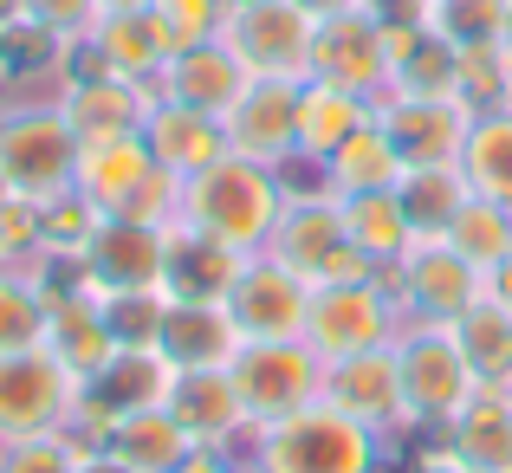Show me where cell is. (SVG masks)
Returning a JSON list of instances; mask_svg holds the SVG:
<instances>
[{"mask_svg": "<svg viewBox=\"0 0 512 473\" xmlns=\"http://www.w3.org/2000/svg\"><path fill=\"white\" fill-rule=\"evenodd\" d=\"M286 201L292 195H286V182H279V169L227 150V156H214L201 175L182 182V214H175V227H188V234L240 253V260H253V253L273 247Z\"/></svg>", "mask_w": 512, "mask_h": 473, "instance_id": "obj_1", "label": "cell"}, {"mask_svg": "<svg viewBox=\"0 0 512 473\" xmlns=\"http://www.w3.org/2000/svg\"><path fill=\"white\" fill-rule=\"evenodd\" d=\"M376 467H383V435H370L331 402H312L286 422L253 428L247 454H240V473H376Z\"/></svg>", "mask_w": 512, "mask_h": 473, "instance_id": "obj_2", "label": "cell"}, {"mask_svg": "<svg viewBox=\"0 0 512 473\" xmlns=\"http://www.w3.org/2000/svg\"><path fill=\"white\" fill-rule=\"evenodd\" d=\"M0 175H7V195L39 208L72 195L78 130L65 124L59 104H0Z\"/></svg>", "mask_w": 512, "mask_h": 473, "instance_id": "obj_3", "label": "cell"}, {"mask_svg": "<svg viewBox=\"0 0 512 473\" xmlns=\"http://www.w3.org/2000/svg\"><path fill=\"white\" fill-rule=\"evenodd\" d=\"M227 383H234L247 422L266 428V422H286V415L325 402V357L305 337H247L227 357Z\"/></svg>", "mask_w": 512, "mask_h": 473, "instance_id": "obj_4", "label": "cell"}, {"mask_svg": "<svg viewBox=\"0 0 512 473\" xmlns=\"http://www.w3.org/2000/svg\"><path fill=\"white\" fill-rule=\"evenodd\" d=\"M78 409H85V376L52 344L0 357V448L33 435H65L78 428Z\"/></svg>", "mask_w": 512, "mask_h": 473, "instance_id": "obj_5", "label": "cell"}, {"mask_svg": "<svg viewBox=\"0 0 512 473\" xmlns=\"http://www.w3.org/2000/svg\"><path fill=\"white\" fill-rule=\"evenodd\" d=\"M396 370H402V402H409V428H448L467 402L480 396L474 370H467L461 344L448 324H402L396 337Z\"/></svg>", "mask_w": 512, "mask_h": 473, "instance_id": "obj_6", "label": "cell"}, {"mask_svg": "<svg viewBox=\"0 0 512 473\" xmlns=\"http://www.w3.org/2000/svg\"><path fill=\"white\" fill-rule=\"evenodd\" d=\"M273 260H286L292 273L318 286H357V279H383L357 247L344 240V221H338V195L318 188V195H292L286 214H279V234H273Z\"/></svg>", "mask_w": 512, "mask_h": 473, "instance_id": "obj_7", "label": "cell"}, {"mask_svg": "<svg viewBox=\"0 0 512 473\" xmlns=\"http://www.w3.org/2000/svg\"><path fill=\"white\" fill-rule=\"evenodd\" d=\"M402 305L389 292V279H357V286H318L312 318H305V344L325 363L363 357V350H389L402 337Z\"/></svg>", "mask_w": 512, "mask_h": 473, "instance_id": "obj_8", "label": "cell"}, {"mask_svg": "<svg viewBox=\"0 0 512 473\" xmlns=\"http://www.w3.org/2000/svg\"><path fill=\"white\" fill-rule=\"evenodd\" d=\"M221 39L234 46V59L247 65L253 78H292V85L312 78L318 20L299 7V0H234Z\"/></svg>", "mask_w": 512, "mask_h": 473, "instance_id": "obj_9", "label": "cell"}, {"mask_svg": "<svg viewBox=\"0 0 512 473\" xmlns=\"http://www.w3.org/2000/svg\"><path fill=\"white\" fill-rule=\"evenodd\" d=\"M175 376H182V363H175L163 344H117V357L104 363L98 376H85V409H78L72 435L104 441L111 422H124V415H137V409H163Z\"/></svg>", "mask_w": 512, "mask_h": 473, "instance_id": "obj_10", "label": "cell"}, {"mask_svg": "<svg viewBox=\"0 0 512 473\" xmlns=\"http://www.w3.org/2000/svg\"><path fill=\"white\" fill-rule=\"evenodd\" d=\"M383 279L409 324H454L474 299H487V273H474L448 240H415Z\"/></svg>", "mask_w": 512, "mask_h": 473, "instance_id": "obj_11", "label": "cell"}, {"mask_svg": "<svg viewBox=\"0 0 512 473\" xmlns=\"http://www.w3.org/2000/svg\"><path fill=\"white\" fill-rule=\"evenodd\" d=\"M227 318H234L240 337H305V318H312V279L292 273L273 253H253L240 266V279L227 286Z\"/></svg>", "mask_w": 512, "mask_h": 473, "instance_id": "obj_12", "label": "cell"}, {"mask_svg": "<svg viewBox=\"0 0 512 473\" xmlns=\"http://www.w3.org/2000/svg\"><path fill=\"white\" fill-rule=\"evenodd\" d=\"M376 124L389 130L402 169H461L467 130H474V111L461 98H376Z\"/></svg>", "mask_w": 512, "mask_h": 473, "instance_id": "obj_13", "label": "cell"}, {"mask_svg": "<svg viewBox=\"0 0 512 473\" xmlns=\"http://www.w3.org/2000/svg\"><path fill=\"white\" fill-rule=\"evenodd\" d=\"M98 299L111 292H163V266H169V234L163 227H143V221H124V214H104L91 227V240L78 247Z\"/></svg>", "mask_w": 512, "mask_h": 473, "instance_id": "obj_14", "label": "cell"}, {"mask_svg": "<svg viewBox=\"0 0 512 473\" xmlns=\"http://www.w3.org/2000/svg\"><path fill=\"white\" fill-rule=\"evenodd\" d=\"M312 78L325 85H344L357 98H389V78H396V59H389V33L370 20V13H338V20H318L312 39Z\"/></svg>", "mask_w": 512, "mask_h": 473, "instance_id": "obj_15", "label": "cell"}, {"mask_svg": "<svg viewBox=\"0 0 512 473\" xmlns=\"http://www.w3.org/2000/svg\"><path fill=\"white\" fill-rule=\"evenodd\" d=\"M325 402L344 409L350 422H363L370 435H383V441L409 435V402H402L396 344L389 350H363V357H344V363H325Z\"/></svg>", "mask_w": 512, "mask_h": 473, "instance_id": "obj_16", "label": "cell"}, {"mask_svg": "<svg viewBox=\"0 0 512 473\" xmlns=\"http://www.w3.org/2000/svg\"><path fill=\"white\" fill-rule=\"evenodd\" d=\"M227 130V150L266 162V169H286L299 156V85L292 78H253L240 91V104L221 117Z\"/></svg>", "mask_w": 512, "mask_h": 473, "instance_id": "obj_17", "label": "cell"}, {"mask_svg": "<svg viewBox=\"0 0 512 473\" xmlns=\"http://www.w3.org/2000/svg\"><path fill=\"white\" fill-rule=\"evenodd\" d=\"M169 415L188 428V441H195L201 454H227V461H240L247 441H253V422H247V409H240L227 370H182L175 389H169Z\"/></svg>", "mask_w": 512, "mask_h": 473, "instance_id": "obj_18", "label": "cell"}, {"mask_svg": "<svg viewBox=\"0 0 512 473\" xmlns=\"http://www.w3.org/2000/svg\"><path fill=\"white\" fill-rule=\"evenodd\" d=\"M150 104H156V85H130V78H111L98 65L65 72V91H59V111L78 130V143H111V137L143 130Z\"/></svg>", "mask_w": 512, "mask_h": 473, "instance_id": "obj_19", "label": "cell"}, {"mask_svg": "<svg viewBox=\"0 0 512 473\" xmlns=\"http://www.w3.org/2000/svg\"><path fill=\"white\" fill-rule=\"evenodd\" d=\"M247 85H253V72L234 59V46H227V39H208V46H188L163 65L156 98H175V104H195V111H208V117H227Z\"/></svg>", "mask_w": 512, "mask_h": 473, "instance_id": "obj_20", "label": "cell"}, {"mask_svg": "<svg viewBox=\"0 0 512 473\" xmlns=\"http://www.w3.org/2000/svg\"><path fill=\"white\" fill-rule=\"evenodd\" d=\"M143 143H150L156 169L182 175V182H188V175H201L214 156H227L221 117L195 111V104H175V98H156L150 104V117H143Z\"/></svg>", "mask_w": 512, "mask_h": 473, "instance_id": "obj_21", "label": "cell"}, {"mask_svg": "<svg viewBox=\"0 0 512 473\" xmlns=\"http://www.w3.org/2000/svg\"><path fill=\"white\" fill-rule=\"evenodd\" d=\"M72 52L111 78H130V85H156L163 78V46H156L150 13H98L85 26V39H72Z\"/></svg>", "mask_w": 512, "mask_h": 473, "instance_id": "obj_22", "label": "cell"}, {"mask_svg": "<svg viewBox=\"0 0 512 473\" xmlns=\"http://www.w3.org/2000/svg\"><path fill=\"white\" fill-rule=\"evenodd\" d=\"M156 169L150 143H143V130H130V137H111V143H78V175L72 188L91 201L98 214H117L130 195H137V182Z\"/></svg>", "mask_w": 512, "mask_h": 473, "instance_id": "obj_23", "label": "cell"}, {"mask_svg": "<svg viewBox=\"0 0 512 473\" xmlns=\"http://www.w3.org/2000/svg\"><path fill=\"white\" fill-rule=\"evenodd\" d=\"M240 253L214 247V240L188 234V227H169V266H163V299L175 305H221L227 286L240 279Z\"/></svg>", "mask_w": 512, "mask_h": 473, "instance_id": "obj_24", "label": "cell"}, {"mask_svg": "<svg viewBox=\"0 0 512 473\" xmlns=\"http://www.w3.org/2000/svg\"><path fill=\"white\" fill-rule=\"evenodd\" d=\"M441 448L474 473H512V396L480 389V396L441 428Z\"/></svg>", "mask_w": 512, "mask_h": 473, "instance_id": "obj_25", "label": "cell"}, {"mask_svg": "<svg viewBox=\"0 0 512 473\" xmlns=\"http://www.w3.org/2000/svg\"><path fill=\"white\" fill-rule=\"evenodd\" d=\"M338 221H344V240L363 253V260L376 266V273H389V266L402 260V253L415 247V227L409 214H402L396 188H370V195H338Z\"/></svg>", "mask_w": 512, "mask_h": 473, "instance_id": "obj_26", "label": "cell"}, {"mask_svg": "<svg viewBox=\"0 0 512 473\" xmlns=\"http://www.w3.org/2000/svg\"><path fill=\"white\" fill-rule=\"evenodd\" d=\"M448 331H454V344H461L474 383L493 389V396H512V305H500L487 292V299H474Z\"/></svg>", "mask_w": 512, "mask_h": 473, "instance_id": "obj_27", "label": "cell"}, {"mask_svg": "<svg viewBox=\"0 0 512 473\" xmlns=\"http://www.w3.org/2000/svg\"><path fill=\"white\" fill-rule=\"evenodd\" d=\"M370 111H376V104L357 98V91L325 85V78H305V85H299V162L325 169L331 150H338L350 130L370 124Z\"/></svg>", "mask_w": 512, "mask_h": 473, "instance_id": "obj_28", "label": "cell"}, {"mask_svg": "<svg viewBox=\"0 0 512 473\" xmlns=\"http://www.w3.org/2000/svg\"><path fill=\"white\" fill-rule=\"evenodd\" d=\"M402 175H409V169H402L389 130L376 124V111H370V124H357L338 150H331V162L318 169V182H325L331 195H370V188H396Z\"/></svg>", "mask_w": 512, "mask_h": 473, "instance_id": "obj_29", "label": "cell"}, {"mask_svg": "<svg viewBox=\"0 0 512 473\" xmlns=\"http://www.w3.org/2000/svg\"><path fill=\"white\" fill-rule=\"evenodd\" d=\"M98 448H111L117 461H130L137 473H175L188 454H201L195 441H188V428L169 415V402L163 409H137V415H124V422H111Z\"/></svg>", "mask_w": 512, "mask_h": 473, "instance_id": "obj_30", "label": "cell"}, {"mask_svg": "<svg viewBox=\"0 0 512 473\" xmlns=\"http://www.w3.org/2000/svg\"><path fill=\"white\" fill-rule=\"evenodd\" d=\"M247 344L227 318V305H175L163 312V350L182 370H227V357Z\"/></svg>", "mask_w": 512, "mask_h": 473, "instance_id": "obj_31", "label": "cell"}, {"mask_svg": "<svg viewBox=\"0 0 512 473\" xmlns=\"http://www.w3.org/2000/svg\"><path fill=\"white\" fill-rule=\"evenodd\" d=\"M46 312H52L46 344L59 350L78 376H98L104 363L117 357V337H111V324H104V299H91V292H78V299H46Z\"/></svg>", "mask_w": 512, "mask_h": 473, "instance_id": "obj_32", "label": "cell"}, {"mask_svg": "<svg viewBox=\"0 0 512 473\" xmlns=\"http://www.w3.org/2000/svg\"><path fill=\"white\" fill-rule=\"evenodd\" d=\"M461 182H467V195H487L500 208H512V111L474 117L467 150H461Z\"/></svg>", "mask_w": 512, "mask_h": 473, "instance_id": "obj_33", "label": "cell"}, {"mask_svg": "<svg viewBox=\"0 0 512 473\" xmlns=\"http://www.w3.org/2000/svg\"><path fill=\"white\" fill-rule=\"evenodd\" d=\"M448 240L454 253H461L474 273H500V266L512 260V208H500V201H487V195H467L461 201V214L448 221Z\"/></svg>", "mask_w": 512, "mask_h": 473, "instance_id": "obj_34", "label": "cell"}, {"mask_svg": "<svg viewBox=\"0 0 512 473\" xmlns=\"http://www.w3.org/2000/svg\"><path fill=\"white\" fill-rule=\"evenodd\" d=\"M396 201H402V214H409L415 240H441L448 221L461 214V201H467V182H461V169H409L396 182Z\"/></svg>", "mask_w": 512, "mask_h": 473, "instance_id": "obj_35", "label": "cell"}, {"mask_svg": "<svg viewBox=\"0 0 512 473\" xmlns=\"http://www.w3.org/2000/svg\"><path fill=\"white\" fill-rule=\"evenodd\" d=\"M227 7H234V0H156L150 26H156V46H163V65L175 59V52H188V46L221 39Z\"/></svg>", "mask_w": 512, "mask_h": 473, "instance_id": "obj_36", "label": "cell"}, {"mask_svg": "<svg viewBox=\"0 0 512 473\" xmlns=\"http://www.w3.org/2000/svg\"><path fill=\"white\" fill-rule=\"evenodd\" d=\"M46 292L33 286V273H0V357L46 344Z\"/></svg>", "mask_w": 512, "mask_h": 473, "instance_id": "obj_37", "label": "cell"}, {"mask_svg": "<svg viewBox=\"0 0 512 473\" xmlns=\"http://www.w3.org/2000/svg\"><path fill=\"white\" fill-rule=\"evenodd\" d=\"M512 0H435V33L448 46H506Z\"/></svg>", "mask_w": 512, "mask_h": 473, "instance_id": "obj_38", "label": "cell"}, {"mask_svg": "<svg viewBox=\"0 0 512 473\" xmlns=\"http://www.w3.org/2000/svg\"><path fill=\"white\" fill-rule=\"evenodd\" d=\"M506 85H512V52L506 46H467L461 52V85H454V98L474 117L506 111Z\"/></svg>", "mask_w": 512, "mask_h": 473, "instance_id": "obj_39", "label": "cell"}, {"mask_svg": "<svg viewBox=\"0 0 512 473\" xmlns=\"http://www.w3.org/2000/svg\"><path fill=\"white\" fill-rule=\"evenodd\" d=\"M0 260L13 273H33L46 260V208L39 201H20V195L0 201Z\"/></svg>", "mask_w": 512, "mask_h": 473, "instance_id": "obj_40", "label": "cell"}, {"mask_svg": "<svg viewBox=\"0 0 512 473\" xmlns=\"http://www.w3.org/2000/svg\"><path fill=\"white\" fill-rule=\"evenodd\" d=\"M78 461H85V435H72V428L0 448V473H78Z\"/></svg>", "mask_w": 512, "mask_h": 473, "instance_id": "obj_41", "label": "cell"}, {"mask_svg": "<svg viewBox=\"0 0 512 473\" xmlns=\"http://www.w3.org/2000/svg\"><path fill=\"white\" fill-rule=\"evenodd\" d=\"M163 292H111L104 299V324H111L117 344H163Z\"/></svg>", "mask_w": 512, "mask_h": 473, "instance_id": "obj_42", "label": "cell"}, {"mask_svg": "<svg viewBox=\"0 0 512 473\" xmlns=\"http://www.w3.org/2000/svg\"><path fill=\"white\" fill-rule=\"evenodd\" d=\"M117 214H124V221H143V227H163V234H169L175 214H182V175L150 169V175L137 182V195H130Z\"/></svg>", "mask_w": 512, "mask_h": 473, "instance_id": "obj_43", "label": "cell"}, {"mask_svg": "<svg viewBox=\"0 0 512 473\" xmlns=\"http://www.w3.org/2000/svg\"><path fill=\"white\" fill-rule=\"evenodd\" d=\"M26 13H33V26H46L59 46H72V39H85V26L98 20V0H26Z\"/></svg>", "mask_w": 512, "mask_h": 473, "instance_id": "obj_44", "label": "cell"}, {"mask_svg": "<svg viewBox=\"0 0 512 473\" xmlns=\"http://www.w3.org/2000/svg\"><path fill=\"white\" fill-rule=\"evenodd\" d=\"M376 26H435V0H363Z\"/></svg>", "mask_w": 512, "mask_h": 473, "instance_id": "obj_45", "label": "cell"}, {"mask_svg": "<svg viewBox=\"0 0 512 473\" xmlns=\"http://www.w3.org/2000/svg\"><path fill=\"white\" fill-rule=\"evenodd\" d=\"M78 473H137L130 461H117L111 448H98V441H85V461H78Z\"/></svg>", "mask_w": 512, "mask_h": 473, "instance_id": "obj_46", "label": "cell"}, {"mask_svg": "<svg viewBox=\"0 0 512 473\" xmlns=\"http://www.w3.org/2000/svg\"><path fill=\"white\" fill-rule=\"evenodd\" d=\"M175 473H240V461H227V454H188Z\"/></svg>", "mask_w": 512, "mask_h": 473, "instance_id": "obj_47", "label": "cell"}, {"mask_svg": "<svg viewBox=\"0 0 512 473\" xmlns=\"http://www.w3.org/2000/svg\"><path fill=\"white\" fill-rule=\"evenodd\" d=\"M305 13H312V20H338V13H357L363 0H299Z\"/></svg>", "mask_w": 512, "mask_h": 473, "instance_id": "obj_48", "label": "cell"}, {"mask_svg": "<svg viewBox=\"0 0 512 473\" xmlns=\"http://www.w3.org/2000/svg\"><path fill=\"white\" fill-rule=\"evenodd\" d=\"M415 473H474V467H461L448 448H435V454H422V467H415Z\"/></svg>", "mask_w": 512, "mask_h": 473, "instance_id": "obj_49", "label": "cell"}, {"mask_svg": "<svg viewBox=\"0 0 512 473\" xmlns=\"http://www.w3.org/2000/svg\"><path fill=\"white\" fill-rule=\"evenodd\" d=\"M487 292H493V299H500V305H512V260L500 266V273H493L487 279Z\"/></svg>", "mask_w": 512, "mask_h": 473, "instance_id": "obj_50", "label": "cell"}, {"mask_svg": "<svg viewBox=\"0 0 512 473\" xmlns=\"http://www.w3.org/2000/svg\"><path fill=\"white\" fill-rule=\"evenodd\" d=\"M156 0H98V13H150Z\"/></svg>", "mask_w": 512, "mask_h": 473, "instance_id": "obj_51", "label": "cell"}, {"mask_svg": "<svg viewBox=\"0 0 512 473\" xmlns=\"http://www.w3.org/2000/svg\"><path fill=\"white\" fill-rule=\"evenodd\" d=\"M506 52H512V20H506Z\"/></svg>", "mask_w": 512, "mask_h": 473, "instance_id": "obj_52", "label": "cell"}, {"mask_svg": "<svg viewBox=\"0 0 512 473\" xmlns=\"http://www.w3.org/2000/svg\"><path fill=\"white\" fill-rule=\"evenodd\" d=\"M0 201H7V175H0Z\"/></svg>", "mask_w": 512, "mask_h": 473, "instance_id": "obj_53", "label": "cell"}, {"mask_svg": "<svg viewBox=\"0 0 512 473\" xmlns=\"http://www.w3.org/2000/svg\"><path fill=\"white\" fill-rule=\"evenodd\" d=\"M506 111H512V85H506Z\"/></svg>", "mask_w": 512, "mask_h": 473, "instance_id": "obj_54", "label": "cell"}, {"mask_svg": "<svg viewBox=\"0 0 512 473\" xmlns=\"http://www.w3.org/2000/svg\"><path fill=\"white\" fill-rule=\"evenodd\" d=\"M0 273H13V266H7V260H0Z\"/></svg>", "mask_w": 512, "mask_h": 473, "instance_id": "obj_55", "label": "cell"}]
</instances>
